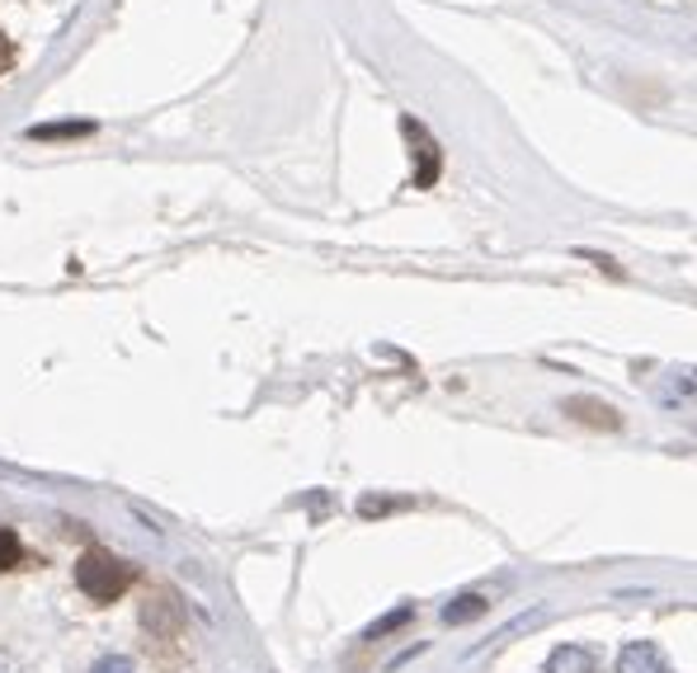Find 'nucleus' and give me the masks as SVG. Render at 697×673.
Listing matches in <instances>:
<instances>
[{
	"label": "nucleus",
	"instance_id": "0eeeda50",
	"mask_svg": "<svg viewBox=\"0 0 697 673\" xmlns=\"http://www.w3.org/2000/svg\"><path fill=\"white\" fill-rule=\"evenodd\" d=\"M406 622H415V603H401V607H391L387 617H377V622L364 631V641H382V636H391V631H401Z\"/></svg>",
	"mask_w": 697,
	"mask_h": 673
},
{
	"label": "nucleus",
	"instance_id": "6e6552de",
	"mask_svg": "<svg viewBox=\"0 0 697 673\" xmlns=\"http://www.w3.org/2000/svg\"><path fill=\"white\" fill-rule=\"evenodd\" d=\"M19 556H24V546H19V532H14V528H0V570H14Z\"/></svg>",
	"mask_w": 697,
	"mask_h": 673
},
{
	"label": "nucleus",
	"instance_id": "f03ea898",
	"mask_svg": "<svg viewBox=\"0 0 697 673\" xmlns=\"http://www.w3.org/2000/svg\"><path fill=\"white\" fill-rule=\"evenodd\" d=\"M617 673H674V664L665 660V650L655 641H631L617 655Z\"/></svg>",
	"mask_w": 697,
	"mask_h": 673
},
{
	"label": "nucleus",
	"instance_id": "20e7f679",
	"mask_svg": "<svg viewBox=\"0 0 697 673\" xmlns=\"http://www.w3.org/2000/svg\"><path fill=\"white\" fill-rule=\"evenodd\" d=\"M547 673H599V660L585 645H556L547 655Z\"/></svg>",
	"mask_w": 697,
	"mask_h": 673
},
{
	"label": "nucleus",
	"instance_id": "39448f33",
	"mask_svg": "<svg viewBox=\"0 0 697 673\" xmlns=\"http://www.w3.org/2000/svg\"><path fill=\"white\" fill-rule=\"evenodd\" d=\"M561 410H566V414H575V420L594 424V429H617V424H623V420H617V410H613V405L589 401V395H570V401H566Z\"/></svg>",
	"mask_w": 697,
	"mask_h": 673
},
{
	"label": "nucleus",
	"instance_id": "7ed1b4c3",
	"mask_svg": "<svg viewBox=\"0 0 697 673\" xmlns=\"http://www.w3.org/2000/svg\"><path fill=\"white\" fill-rule=\"evenodd\" d=\"M486 612H490L486 593H457V599L444 603V612H438V617H444L448 626H471V622H481Z\"/></svg>",
	"mask_w": 697,
	"mask_h": 673
},
{
	"label": "nucleus",
	"instance_id": "f257e3e1",
	"mask_svg": "<svg viewBox=\"0 0 697 673\" xmlns=\"http://www.w3.org/2000/svg\"><path fill=\"white\" fill-rule=\"evenodd\" d=\"M128 584H132V570L118 556H109V551H86V556L76 561V589H81L86 599H94V603L123 599Z\"/></svg>",
	"mask_w": 697,
	"mask_h": 673
},
{
	"label": "nucleus",
	"instance_id": "9d476101",
	"mask_svg": "<svg viewBox=\"0 0 697 673\" xmlns=\"http://www.w3.org/2000/svg\"><path fill=\"white\" fill-rule=\"evenodd\" d=\"M71 132H90V123H62V128H29V137H71Z\"/></svg>",
	"mask_w": 697,
	"mask_h": 673
},
{
	"label": "nucleus",
	"instance_id": "1a4fd4ad",
	"mask_svg": "<svg viewBox=\"0 0 697 673\" xmlns=\"http://www.w3.org/2000/svg\"><path fill=\"white\" fill-rule=\"evenodd\" d=\"M90 673H142L128 655H99L94 664H90Z\"/></svg>",
	"mask_w": 697,
	"mask_h": 673
},
{
	"label": "nucleus",
	"instance_id": "423d86ee",
	"mask_svg": "<svg viewBox=\"0 0 697 673\" xmlns=\"http://www.w3.org/2000/svg\"><path fill=\"white\" fill-rule=\"evenodd\" d=\"M401 132L410 137V147H420V161H425V170H420V180H415V189H425V184H434L438 180V147L429 142V132L415 123V118H406L401 123Z\"/></svg>",
	"mask_w": 697,
	"mask_h": 673
}]
</instances>
